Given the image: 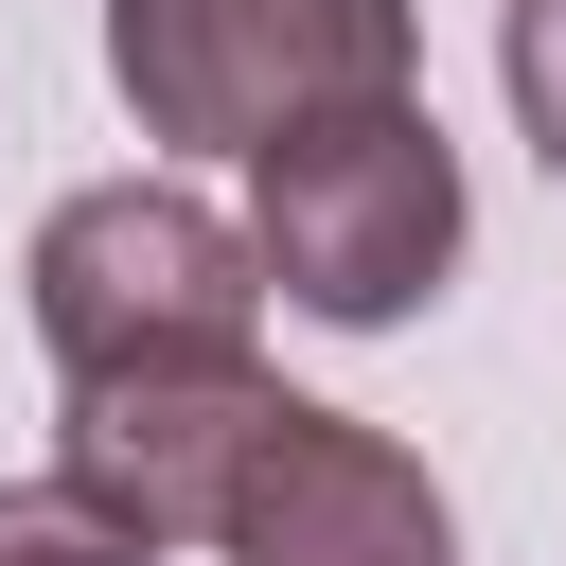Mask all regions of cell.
Instances as JSON below:
<instances>
[{
	"label": "cell",
	"mask_w": 566,
	"mask_h": 566,
	"mask_svg": "<svg viewBox=\"0 0 566 566\" xmlns=\"http://www.w3.org/2000/svg\"><path fill=\"white\" fill-rule=\"evenodd\" d=\"M265 212H248V265L301 301V318H407L442 265H460V159H442V106L389 88V106H318L283 124L265 159Z\"/></svg>",
	"instance_id": "1"
},
{
	"label": "cell",
	"mask_w": 566,
	"mask_h": 566,
	"mask_svg": "<svg viewBox=\"0 0 566 566\" xmlns=\"http://www.w3.org/2000/svg\"><path fill=\"white\" fill-rule=\"evenodd\" d=\"M407 53H424L407 0H106V71L142 142H195V159H265L318 106H389Z\"/></svg>",
	"instance_id": "2"
},
{
	"label": "cell",
	"mask_w": 566,
	"mask_h": 566,
	"mask_svg": "<svg viewBox=\"0 0 566 566\" xmlns=\"http://www.w3.org/2000/svg\"><path fill=\"white\" fill-rule=\"evenodd\" d=\"M248 318H265V265H248V230H230L212 195H177V177H106V195H71V212L35 230V336H53L71 389H88V371L248 354Z\"/></svg>",
	"instance_id": "3"
},
{
	"label": "cell",
	"mask_w": 566,
	"mask_h": 566,
	"mask_svg": "<svg viewBox=\"0 0 566 566\" xmlns=\"http://www.w3.org/2000/svg\"><path fill=\"white\" fill-rule=\"evenodd\" d=\"M212 548H230V566H460V513H442V478H424L389 424L283 389V407L248 424L230 495H212Z\"/></svg>",
	"instance_id": "4"
},
{
	"label": "cell",
	"mask_w": 566,
	"mask_h": 566,
	"mask_svg": "<svg viewBox=\"0 0 566 566\" xmlns=\"http://www.w3.org/2000/svg\"><path fill=\"white\" fill-rule=\"evenodd\" d=\"M283 389L248 371V354H177V371H88L71 389V424H53V478L88 495V513H124L142 548H177V531H212V495H230V460H248V424H265Z\"/></svg>",
	"instance_id": "5"
},
{
	"label": "cell",
	"mask_w": 566,
	"mask_h": 566,
	"mask_svg": "<svg viewBox=\"0 0 566 566\" xmlns=\"http://www.w3.org/2000/svg\"><path fill=\"white\" fill-rule=\"evenodd\" d=\"M0 566H159V548H142L124 513H88L71 478H18V495H0Z\"/></svg>",
	"instance_id": "6"
},
{
	"label": "cell",
	"mask_w": 566,
	"mask_h": 566,
	"mask_svg": "<svg viewBox=\"0 0 566 566\" xmlns=\"http://www.w3.org/2000/svg\"><path fill=\"white\" fill-rule=\"evenodd\" d=\"M495 53H513V124H531V159L566 177V0H513Z\"/></svg>",
	"instance_id": "7"
}]
</instances>
